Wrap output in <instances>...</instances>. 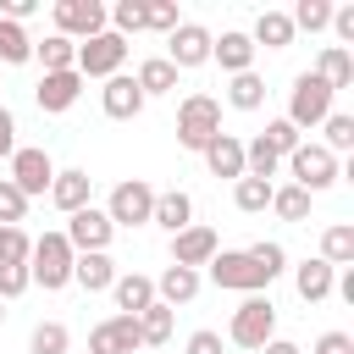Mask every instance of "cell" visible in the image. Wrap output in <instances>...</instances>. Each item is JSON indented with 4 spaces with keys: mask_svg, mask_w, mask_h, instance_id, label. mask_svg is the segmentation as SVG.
<instances>
[{
    "mask_svg": "<svg viewBox=\"0 0 354 354\" xmlns=\"http://www.w3.org/2000/svg\"><path fill=\"white\" fill-rule=\"evenodd\" d=\"M28 293V266H0V304Z\"/></svg>",
    "mask_w": 354,
    "mask_h": 354,
    "instance_id": "cell-43",
    "label": "cell"
},
{
    "mask_svg": "<svg viewBox=\"0 0 354 354\" xmlns=\"http://www.w3.org/2000/svg\"><path fill=\"white\" fill-rule=\"evenodd\" d=\"M0 321H6V304H0Z\"/></svg>",
    "mask_w": 354,
    "mask_h": 354,
    "instance_id": "cell-50",
    "label": "cell"
},
{
    "mask_svg": "<svg viewBox=\"0 0 354 354\" xmlns=\"http://www.w3.org/2000/svg\"><path fill=\"white\" fill-rule=\"evenodd\" d=\"M166 61H171L177 72L205 66V61H210V28H199V22H177V28L166 33Z\"/></svg>",
    "mask_w": 354,
    "mask_h": 354,
    "instance_id": "cell-12",
    "label": "cell"
},
{
    "mask_svg": "<svg viewBox=\"0 0 354 354\" xmlns=\"http://www.w3.org/2000/svg\"><path fill=\"white\" fill-rule=\"evenodd\" d=\"M216 133H221V105L210 94H188L177 105V144L183 149H205Z\"/></svg>",
    "mask_w": 354,
    "mask_h": 354,
    "instance_id": "cell-3",
    "label": "cell"
},
{
    "mask_svg": "<svg viewBox=\"0 0 354 354\" xmlns=\"http://www.w3.org/2000/svg\"><path fill=\"white\" fill-rule=\"evenodd\" d=\"M55 33L72 39V44L105 33V6L100 0H55Z\"/></svg>",
    "mask_w": 354,
    "mask_h": 354,
    "instance_id": "cell-11",
    "label": "cell"
},
{
    "mask_svg": "<svg viewBox=\"0 0 354 354\" xmlns=\"http://www.w3.org/2000/svg\"><path fill=\"white\" fill-rule=\"evenodd\" d=\"M149 221H155V227H166V232L177 238L183 227H194V199H188L183 188H166V194H155V210H149Z\"/></svg>",
    "mask_w": 354,
    "mask_h": 354,
    "instance_id": "cell-19",
    "label": "cell"
},
{
    "mask_svg": "<svg viewBox=\"0 0 354 354\" xmlns=\"http://www.w3.org/2000/svg\"><path fill=\"white\" fill-rule=\"evenodd\" d=\"M66 343H72V337H66V326H61V321H39V326H33V337H28V348H33V354H66Z\"/></svg>",
    "mask_w": 354,
    "mask_h": 354,
    "instance_id": "cell-37",
    "label": "cell"
},
{
    "mask_svg": "<svg viewBox=\"0 0 354 354\" xmlns=\"http://www.w3.org/2000/svg\"><path fill=\"white\" fill-rule=\"evenodd\" d=\"M326 116H332V88L315 72H299L293 77V94H288V122L304 133V127H321Z\"/></svg>",
    "mask_w": 354,
    "mask_h": 354,
    "instance_id": "cell-4",
    "label": "cell"
},
{
    "mask_svg": "<svg viewBox=\"0 0 354 354\" xmlns=\"http://www.w3.org/2000/svg\"><path fill=\"white\" fill-rule=\"evenodd\" d=\"M210 61H221V72H249L254 66V39L249 33H221V39H210Z\"/></svg>",
    "mask_w": 354,
    "mask_h": 354,
    "instance_id": "cell-22",
    "label": "cell"
},
{
    "mask_svg": "<svg viewBox=\"0 0 354 354\" xmlns=\"http://www.w3.org/2000/svg\"><path fill=\"white\" fill-rule=\"evenodd\" d=\"M315 354H354V337L348 332H321L315 337Z\"/></svg>",
    "mask_w": 354,
    "mask_h": 354,
    "instance_id": "cell-44",
    "label": "cell"
},
{
    "mask_svg": "<svg viewBox=\"0 0 354 354\" xmlns=\"http://www.w3.org/2000/svg\"><path fill=\"white\" fill-rule=\"evenodd\" d=\"M232 205H238L243 216H260V210L271 205V183H260V177H238V183H232Z\"/></svg>",
    "mask_w": 354,
    "mask_h": 354,
    "instance_id": "cell-34",
    "label": "cell"
},
{
    "mask_svg": "<svg viewBox=\"0 0 354 354\" xmlns=\"http://www.w3.org/2000/svg\"><path fill=\"white\" fill-rule=\"evenodd\" d=\"M183 17H177V6L171 0H144V28H155V33H171Z\"/></svg>",
    "mask_w": 354,
    "mask_h": 354,
    "instance_id": "cell-41",
    "label": "cell"
},
{
    "mask_svg": "<svg viewBox=\"0 0 354 354\" xmlns=\"http://www.w3.org/2000/svg\"><path fill=\"white\" fill-rule=\"evenodd\" d=\"M315 77L337 94V88H354V55L343 50V44H326L321 50V61H315Z\"/></svg>",
    "mask_w": 354,
    "mask_h": 354,
    "instance_id": "cell-24",
    "label": "cell"
},
{
    "mask_svg": "<svg viewBox=\"0 0 354 354\" xmlns=\"http://www.w3.org/2000/svg\"><path fill=\"white\" fill-rule=\"evenodd\" d=\"M122 61H127V39H116L111 28L77 44V77H83V83H88V77H116Z\"/></svg>",
    "mask_w": 354,
    "mask_h": 354,
    "instance_id": "cell-6",
    "label": "cell"
},
{
    "mask_svg": "<svg viewBox=\"0 0 354 354\" xmlns=\"http://www.w3.org/2000/svg\"><path fill=\"white\" fill-rule=\"evenodd\" d=\"M28 249H33V238L22 227H0V266H28Z\"/></svg>",
    "mask_w": 354,
    "mask_h": 354,
    "instance_id": "cell-39",
    "label": "cell"
},
{
    "mask_svg": "<svg viewBox=\"0 0 354 354\" xmlns=\"http://www.w3.org/2000/svg\"><path fill=\"white\" fill-rule=\"evenodd\" d=\"M227 100H232L238 111H260V105H266V77H254V72H238V77L227 83Z\"/></svg>",
    "mask_w": 354,
    "mask_h": 354,
    "instance_id": "cell-32",
    "label": "cell"
},
{
    "mask_svg": "<svg viewBox=\"0 0 354 354\" xmlns=\"http://www.w3.org/2000/svg\"><path fill=\"white\" fill-rule=\"evenodd\" d=\"M288 171H293V183H299L304 194H321V188L337 183V155H326L321 144H299V149L288 155Z\"/></svg>",
    "mask_w": 354,
    "mask_h": 354,
    "instance_id": "cell-9",
    "label": "cell"
},
{
    "mask_svg": "<svg viewBox=\"0 0 354 354\" xmlns=\"http://www.w3.org/2000/svg\"><path fill=\"white\" fill-rule=\"evenodd\" d=\"M111 293H116V310H122V315H138V310L155 304V277H144V271H122V277L111 282Z\"/></svg>",
    "mask_w": 354,
    "mask_h": 354,
    "instance_id": "cell-21",
    "label": "cell"
},
{
    "mask_svg": "<svg viewBox=\"0 0 354 354\" xmlns=\"http://www.w3.org/2000/svg\"><path fill=\"white\" fill-rule=\"evenodd\" d=\"M149 210H155V188H149L144 177H127V183L111 188V205H105L111 227H144Z\"/></svg>",
    "mask_w": 354,
    "mask_h": 354,
    "instance_id": "cell-7",
    "label": "cell"
},
{
    "mask_svg": "<svg viewBox=\"0 0 354 354\" xmlns=\"http://www.w3.org/2000/svg\"><path fill=\"white\" fill-rule=\"evenodd\" d=\"M100 105H105L111 122H133V116L144 111V94H138V83H133L127 72H116V77H105V88H100Z\"/></svg>",
    "mask_w": 354,
    "mask_h": 354,
    "instance_id": "cell-16",
    "label": "cell"
},
{
    "mask_svg": "<svg viewBox=\"0 0 354 354\" xmlns=\"http://www.w3.org/2000/svg\"><path fill=\"white\" fill-rule=\"evenodd\" d=\"M6 183H11L22 199H39V194H50V183H55V160L28 144V149L11 155V177H6Z\"/></svg>",
    "mask_w": 354,
    "mask_h": 354,
    "instance_id": "cell-10",
    "label": "cell"
},
{
    "mask_svg": "<svg viewBox=\"0 0 354 354\" xmlns=\"http://www.w3.org/2000/svg\"><path fill=\"white\" fill-rule=\"evenodd\" d=\"M332 33L343 44H354V6H332Z\"/></svg>",
    "mask_w": 354,
    "mask_h": 354,
    "instance_id": "cell-46",
    "label": "cell"
},
{
    "mask_svg": "<svg viewBox=\"0 0 354 354\" xmlns=\"http://www.w3.org/2000/svg\"><path fill=\"white\" fill-rule=\"evenodd\" d=\"M260 144H266V149H271L277 160H288V155H293V149H299L304 138H299V127H293L288 116H277V122H266V133H260Z\"/></svg>",
    "mask_w": 354,
    "mask_h": 354,
    "instance_id": "cell-33",
    "label": "cell"
},
{
    "mask_svg": "<svg viewBox=\"0 0 354 354\" xmlns=\"http://www.w3.org/2000/svg\"><path fill=\"white\" fill-rule=\"evenodd\" d=\"M288 22H293V33L304 28V33H321V28H332V6L326 0H299L293 11H288Z\"/></svg>",
    "mask_w": 354,
    "mask_h": 354,
    "instance_id": "cell-35",
    "label": "cell"
},
{
    "mask_svg": "<svg viewBox=\"0 0 354 354\" xmlns=\"http://www.w3.org/2000/svg\"><path fill=\"white\" fill-rule=\"evenodd\" d=\"M249 39H254V50H260V44H266V50H288V44H293V22H288V11H260Z\"/></svg>",
    "mask_w": 354,
    "mask_h": 354,
    "instance_id": "cell-26",
    "label": "cell"
},
{
    "mask_svg": "<svg viewBox=\"0 0 354 354\" xmlns=\"http://www.w3.org/2000/svg\"><path fill=\"white\" fill-rule=\"evenodd\" d=\"M72 243L61 238V232H44V238H33V249H28V282H39L44 293H61L66 282H72Z\"/></svg>",
    "mask_w": 354,
    "mask_h": 354,
    "instance_id": "cell-1",
    "label": "cell"
},
{
    "mask_svg": "<svg viewBox=\"0 0 354 354\" xmlns=\"http://www.w3.org/2000/svg\"><path fill=\"white\" fill-rule=\"evenodd\" d=\"M271 210H277L282 221H304V216H310V194H304L299 183H288V188H271Z\"/></svg>",
    "mask_w": 354,
    "mask_h": 354,
    "instance_id": "cell-36",
    "label": "cell"
},
{
    "mask_svg": "<svg viewBox=\"0 0 354 354\" xmlns=\"http://www.w3.org/2000/svg\"><path fill=\"white\" fill-rule=\"evenodd\" d=\"M22 216H28V199H22V194H17V188L0 177V227H17Z\"/></svg>",
    "mask_w": 354,
    "mask_h": 354,
    "instance_id": "cell-42",
    "label": "cell"
},
{
    "mask_svg": "<svg viewBox=\"0 0 354 354\" xmlns=\"http://www.w3.org/2000/svg\"><path fill=\"white\" fill-rule=\"evenodd\" d=\"M61 238L72 243V254H105V249H111V238H116V227H111V216H105V210L83 205L77 216H66V232H61Z\"/></svg>",
    "mask_w": 354,
    "mask_h": 354,
    "instance_id": "cell-8",
    "label": "cell"
},
{
    "mask_svg": "<svg viewBox=\"0 0 354 354\" xmlns=\"http://www.w3.org/2000/svg\"><path fill=\"white\" fill-rule=\"evenodd\" d=\"M72 282H77V288H88V293H105V288L116 282L111 254H77V260H72Z\"/></svg>",
    "mask_w": 354,
    "mask_h": 354,
    "instance_id": "cell-25",
    "label": "cell"
},
{
    "mask_svg": "<svg viewBox=\"0 0 354 354\" xmlns=\"http://www.w3.org/2000/svg\"><path fill=\"white\" fill-rule=\"evenodd\" d=\"M88 194H94V177L88 171H55V183H50V205L55 210H66V216H77L83 205H88Z\"/></svg>",
    "mask_w": 354,
    "mask_h": 354,
    "instance_id": "cell-17",
    "label": "cell"
},
{
    "mask_svg": "<svg viewBox=\"0 0 354 354\" xmlns=\"http://www.w3.org/2000/svg\"><path fill=\"white\" fill-rule=\"evenodd\" d=\"M133 321H138V337H144V348H155V343H166V337H171V310H166L160 299H155L149 310H138Z\"/></svg>",
    "mask_w": 354,
    "mask_h": 354,
    "instance_id": "cell-31",
    "label": "cell"
},
{
    "mask_svg": "<svg viewBox=\"0 0 354 354\" xmlns=\"http://www.w3.org/2000/svg\"><path fill=\"white\" fill-rule=\"evenodd\" d=\"M17 155V116L0 105V160H11Z\"/></svg>",
    "mask_w": 354,
    "mask_h": 354,
    "instance_id": "cell-45",
    "label": "cell"
},
{
    "mask_svg": "<svg viewBox=\"0 0 354 354\" xmlns=\"http://www.w3.org/2000/svg\"><path fill=\"white\" fill-rule=\"evenodd\" d=\"M216 249H221V243H216V232L194 221V227H183V232L171 238V266L199 271V266H210V260H216Z\"/></svg>",
    "mask_w": 354,
    "mask_h": 354,
    "instance_id": "cell-14",
    "label": "cell"
},
{
    "mask_svg": "<svg viewBox=\"0 0 354 354\" xmlns=\"http://www.w3.org/2000/svg\"><path fill=\"white\" fill-rule=\"evenodd\" d=\"M321 127H326V144H321L326 155H337V149H354V116H343V111H332V116H326Z\"/></svg>",
    "mask_w": 354,
    "mask_h": 354,
    "instance_id": "cell-38",
    "label": "cell"
},
{
    "mask_svg": "<svg viewBox=\"0 0 354 354\" xmlns=\"http://www.w3.org/2000/svg\"><path fill=\"white\" fill-rule=\"evenodd\" d=\"M77 94H83V77H77V72H44V77H39V88H33L39 111H50V116L72 111V105H77Z\"/></svg>",
    "mask_w": 354,
    "mask_h": 354,
    "instance_id": "cell-15",
    "label": "cell"
},
{
    "mask_svg": "<svg viewBox=\"0 0 354 354\" xmlns=\"http://www.w3.org/2000/svg\"><path fill=\"white\" fill-rule=\"evenodd\" d=\"M33 55L44 61V72H77V44L61 39V33H50L44 44H33Z\"/></svg>",
    "mask_w": 354,
    "mask_h": 354,
    "instance_id": "cell-29",
    "label": "cell"
},
{
    "mask_svg": "<svg viewBox=\"0 0 354 354\" xmlns=\"http://www.w3.org/2000/svg\"><path fill=\"white\" fill-rule=\"evenodd\" d=\"M199 155H205L210 177H232V183L243 177V144H238L232 133H216V138H210V144H205Z\"/></svg>",
    "mask_w": 354,
    "mask_h": 354,
    "instance_id": "cell-18",
    "label": "cell"
},
{
    "mask_svg": "<svg viewBox=\"0 0 354 354\" xmlns=\"http://www.w3.org/2000/svg\"><path fill=\"white\" fill-rule=\"evenodd\" d=\"M210 282H216V288H232V293H243V299L271 288V277H266L243 249H216V260H210Z\"/></svg>",
    "mask_w": 354,
    "mask_h": 354,
    "instance_id": "cell-5",
    "label": "cell"
},
{
    "mask_svg": "<svg viewBox=\"0 0 354 354\" xmlns=\"http://www.w3.org/2000/svg\"><path fill=\"white\" fill-rule=\"evenodd\" d=\"M194 293H199V271H188V266H166V271L155 277V299H160L166 310L188 304Z\"/></svg>",
    "mask_w": 354,
    "mask_h": 354,
    "instance_id": "cell-23",
    "label": "cell"
},
{
    "mask_svg": "<svg viewBox=\"0 0 354 354\" xmlns=\"http://www.w3.org/2000/svg\"><path fill=\"white\" fill-rule=\"evenodd\" d=\"M188 354H221V332H194L188 337Z\"/></svg>",
    "mask_w": 354,
    "mask_h": 354,
    "instance_id": "cell-48",
    "label": "cell"
},
{
    "mask_svg": "<svg viewBox=\"0 0 354 354\" xmlns=\"http://www.w3.org/2000/svg\"><path fill=\"white\" fill-rule=\"evenodd\" d=\"M332 282H337V271L315 254V260H304V266H293V288H299V299L304 304H321V299H332Z\"/></svg>",
    "mask_w": 354,
    "mask_h": 354,
    "instance_id": "cell-20",
    "label": "cell"
},
{
    "mask_svg": "<svg viewBox=\"0 0 354 354\" xmlns=\"http://www.w3.org/2000/svg\"><path fill=\"white\" fill-rule=\"evenodd\" d=\"M227 337H232L238 348H266V343L277 337V304H271L266 293H249V299L232 310V326H227Z\"/></svg>",
    "mask_w": 354,
    "mask_h": 354,
    "instance_id": "cell-2",
    "label": "cell"
},
{
    "mask_svg": "<svg viewBox=\"0 0 354 354\" xmlns=\"http://www.w3.org/2000/svg\"><path fill=\"white\" fill-rule=\"evenodd\" d=\"M260 354H304V348H299V343H288V337H271Z\"/></svg>",
    "mask_w": 354,
    "mask_h": 354,
    "instance_id": "cell-49",
    "label": "cell"
},
{
    "mask_svg": "<svg viewBox=\"0 0 354 354\" xmlns=\"http://www.w3.org/2000/svg\"><path fill=\"white\" fill-rule=\"evenodd\" d=\"M39 11V0H0V17L6 22H22V17H33Z\"/></svg>",
    "mask_w": 354,
    "mask_h": 354,
    "instance_id": "cell-47",
    "label": "cell"
},
{
    "mask_svg": "<svg viewBox=\"0 0 354 354\" xmlns=\"http://www.w3.org/2000/svg\"><path fill=\"white\" fill-rule=\"evenodd\" d=\"M0 61H6V66L33 61V39H28V28H22V22H6V17H0Z\"/></svg>",
    "mask_w": 354,
    "mask_h": 354,
    "instance_id": "cell-30",
    "label": "cell"
},
{
    "mask_svg": "<svg viewBox=\"0 0 354 354\" xmlns=\"http://www.w3.org/2000/svg\"><path fill=\"white\" fill-rule=\"evenodd\" d=\"M243 254H249V260H254V266H260L271 282L288 271V254H282V243H266V238H260V243H254V249H243Z\"/></svg>",
    "mask_w": 354,
    "mask_h": 354,
    "instance_id": "cell-40",
    "label": "cell"
},
{
    "mask_svg": "<svg viewBox=\"0 0 354 354\" xmlns=\"http://www.w3.org/2000/svg\"><path fill=\"white\" fill-rule=\"evenodd\" d=\"M321 260L337 271V266H354V227L348 221H332L326 232H321Z\"/></svg>",
    "mask_w": 354,
    "mask_h": 354,
    "instance_id": "cell-28",
    "label": "cell"
},
{
    "mask_svg": "<svg viewBox=\"0 0 354 354\" xmlns=\"http://www.w3.org/2000/svg\"><path fill=\"white\" fill-rule=\"evenodd\" d=\"M133 83H138L144 100H149V94H171V88H177V66H171L166 55H149V61L133 72Z\"/></svg>",
    "mask_w": 354,
    "mask_h": 354,
    "instance_id": "cell-27",
    "label": "cell"
},
{
    "mask_svg": "<svg viewBox=\"0 0 354 354\" xmlns=\"http://www.w3.org/2000/svg\"><path fill=\"white\" fill-rule=\"evenodd\" d=\"M133 348H144L133 315H111V321H100L88 332V354H133Z\"/></svg>",
    "mask_w": 354,
    "mask_h": 354,
    "instance_id": "cell-13",
    "label": "cell"
}]
</instances>
